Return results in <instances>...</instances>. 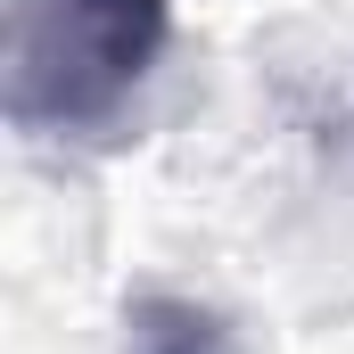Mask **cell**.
Segmentation results:
<instances>
[{"instance_id": "6da1fadb", "label": "cell", "mask_w": 354, "mask_h": 354, "mask_svg": "<svg viewBox=\"0 0 354 354\" xmlns=\"http://www.w3.org/2000/svg\"><path fill=\"white\" fill-rule=\"evenodd\" d=\"M174 41V0H8L0 115L33 140H91L132 115Z\"/></svg>"}, {"instance_id": "7a4b0ae2", "label": "cell", "mask_w": 354, "mask_h": 354, "mask_svg": "<svg viewBox=\"0 0 354 354\" xmlns=\"http://www.w3.org/2000/svg\"><path fill=\"white\" fill-rule=\"evenodd\" d=\"M124 354H239V330L198 297H140L124 313Z\"/></svg>"}]
</instances>
